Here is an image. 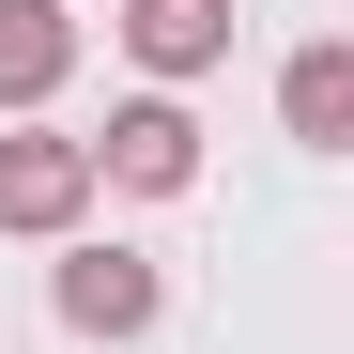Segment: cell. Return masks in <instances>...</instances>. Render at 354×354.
Returning a JSON list of instances; mask_svg holds the SVG:
<instances>
[{
	"label": "cell",
	"mask_w": 354,
	"mask_h": 354,
	"mask_svg": "<svg viewBox=\"0 0 354 354\" xmlns=\"http://www.w3.org/2000/svg\"><path fill=\"white\" fill-rule=\"evenodd\" d=\"M46 292H62L77 339H154V308H169V277H154L139 247H62V277H46Z\"/></svg>",
	"instance_id": "3957f363"
},
{
	"label": "cell",
	"mask_w": 354,
	"mask_h": 354,
	"mask_svg": "<svg viewBox=\"0 0 354 354\" xmlns=\"http://www.w3.org/2000/svg\"><path fill=\"white\" fill-rule=\"evenodd\" d=\"M124 46L154 77H216L231 62V0H124Z\"/></svg>",
	"instance_id": "5b68a950"
},
{
	"label": "cell",
	"mask_w": 354,
	"mask_h": 354,
	"mask_svg": "<svg viewBox=\"0 0 354 354\" xmlns=\"http://www.w3.org/2000/svg\"><path fill=\"white\" fill-rule=\"evenodd\" d=\"M77 154H93V185H124V201H185L201 185V108L139 93V108H108V139H77Z\"/></svg>",
	"instance_id": "6da1fadb"
},
{
	"label": "cell",
	"mask_w": 354,
	"mask_h": 354,
	"mask_svg": "<svg viewBox=\"0 0 354 354\" xmlns=\"http://www.w3.org/2000/svg\"><path fill=\"white\" fill-rule=\"evenodd\" d=\"M77 216H93V154H77V139H46V124H31V139H0V231L62 247Z\"/></svg>",
	"instance_id": "7a4b0ae2"
},
{
	"label": "cell",
	"mask_w": 354,
	"mask_h": 354,
	"mask_svg": "<svg viewBox=\"0 0 354 354\" xmlns=\"http://www.w3.org/2000/svg\"><path fill=\"white\" fill-rule=\"evenodd\" d=\"M277 124L308 139V154L354 139V46H292V62H277Z\"/></svg>",
	"instance_id": "8992f818"
},
{
	"label": "cell",
	"mask_w": 354,
	"mask_h": 354,
	"mask_svg": "<svg viewBox=\"0 0 354 354\" xmlns=\"http://www.w3.org/2000/svg\"><path fill=\"white\" fill-rule=\"evenodd\" d=\"M77 77V16L62 0H0V108H46Z\"/></svg>",
	"instance_id": "277c9868"
}]
</instances>
